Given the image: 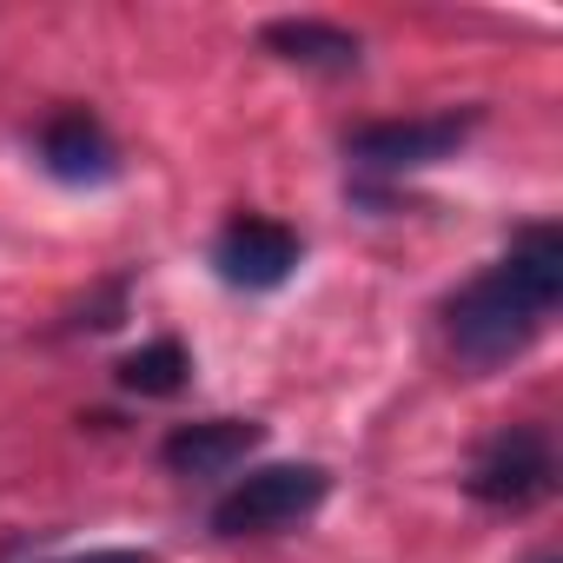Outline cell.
<instances>
[{"mask_svg": "<svg viewBox=\"0 0 563 563\" xmlns=\"http://www.w3.org/2000/svg\"><path fill=\"white\" fill-rule=\"evenodd\" d=\"M258 444H265V424H252V418H199V424H173L159 457L179 477H219V471L245 464Z\"/></svg>", "mask_w": 563, "mask_h": 563, "instance_id": "8992f818", "label": "cell"}, {"mask_svg": "<svg viewBox=\"0 0 563 563\" xmlns=\"http://www.w3.org/2000/svg\"><path fill=\"white\" fill-rule=\"evenodd\" d=\"M464 490L490 510H530L556 490V451H550V431L543 424H510L497 431L477 457H471V477Z\"/></svg>", "mask_w": 563, "mask_h": 563, "instance_id": "3957f363", "label": "cell"}, {"mask_svg": "<svg viewBox=\"0 0 563 563\" xmlns=\"http://www.w3.org/2000/svg\"><path fill=\"white\" fill-rule=\"evenodd\" d=\"M299 252H306V245H299V232H292V225H278V219H265V212H239V219L219 232L212 265H219L225 286L272 292V286H286V278H292Z\"/></svg>", "mask_w": 563, "mask_h": 563, "instance_id": "5b68a950", "label": "cell"}, {"mask_svg": "<svg viewBox=\"0 0 563 563\" xmlns=\"http://www.w3.org/2000/svg\"><path fill=\"white\" fill-rule=\"evenodd\" d=\"M556 299H563V245L550 225H530V232H517V245L484 278H471L444 306V332L471 372H490L543 332Z\"/></svg>", "mask_w": 563, "mask_h": 563, "instance_id": "6da1fadb", "label": "cell"}, {"mask_svg": "<svg viewBox=\"0 0 563 563\" xmlns=\"http://www.w3.org/2000/svg\"><path fill=\"white\" fill-rule=\"evenodd\" d=\"M530 563H556V556H550V550H537V556H530Z\"/></svg>", "mask_w": 563, "mask_h": 563, "instance_id": "8fae6325", "label": "cell"}, {"mask_svg": "<svg viewBox=\"0 0 563 563\" xmlns=\"http://www.w3.org/2000/svg\"><path fill=\"white\" fill-rule=\"evenodd\" d=\"M258 47L278 54L286 67H306V74H352L365 60L358 34L332 27V21H312V14H286V21H265L258 27Z\"/></svg>", "mask_w": 563, "mask_h": 563, "instance_id": "ba28073f", "label": "cell"}, {"mask_svg": "<svg viewBox=\"0 0 563 563\" xmlns=\"http://www.w3.org/2000/svg\"><path fill=\"white\" fill-rule=\"evenodd\" d=\"M60 563H159L153 550H87V556H60Z\"/></svg>", "mask_w": 563, "mask_h": 563, "instance_id": "30bf717a", "label": "cell"}, {"mask_svg": "<svg viewBox=\"0 0 563 563\" xmlns=\"http://www.w3.org/2000/svg\"><path fill=\"white\" fill-rule=\"evenodd\" d=\"M41 166H47L54 179H67V186H100V179H113L120 153H113L107 126H100L87 107H67V113H54V120L41 126Z\"/></svg>", "mask_w": 563, "mask_h": 563, "instance_id": "52a82bcc", "label": "cell"}, {"mask_svg": "<svg viewBox=\"0 0 563 563\" xmlns=\"http://www.w3.org/2000/svg\"><path fill=\"white\" fill-rule=\"evenodd\" d=\"M186 378H192V358L179 339H153L133 358H120V385L133 398H173V391H186Z\"/></svg>", "mask_w": 563, "mask_h": 563, "instance_id": "9c48e42d", "label": "cell"}, {"mask_svg": "<svg viewBox=\"0 0 563 563\" xmlns=\"http://www.w3.org/2000/svg\"><path fill=\"white\" fill-rule=\"evenodd\" d=\"M484 113L464 107V113H424V120H372V126H352L345 133V159H358L365 173H411V166H438L451 159L471 126Z\"/></svg>", "mask_w": 563, "mask_h": 563, "instance_id": "277c9868", "label": "cell"}, {"mask_svg": "<svg viewBox=\"0 0 563 563\" xmlns=\"http://www.w3.org/2000/svg\"><path fill=\"white\" fill-rule=\"evenodd\" d=\"M325 490H332V477L319 464H265L212 504V530L219 537H272V530L312 517L325 504Z\"/></svg>", "mask_w": 563, "mask_h": 563, "instance_id": "7a4b0ae2", "label": "cell"}]
</instances>
